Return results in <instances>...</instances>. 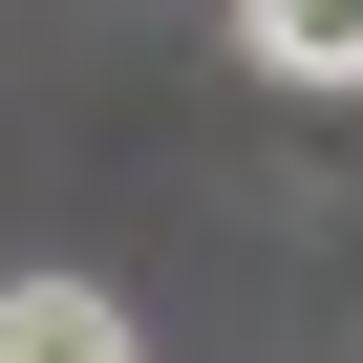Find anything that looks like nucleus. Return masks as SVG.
Returning <instances> with one entry per match:
<instances>
[{"instance_id": "nucleus-1", "label": "nucleus", "mask_w": 363, "mask_h": 363, "mask_svg": "<svg viewBox=\"0 0 363 363\" xmlns=\"http://www.w3.org/2000/svg\"><path fill=\"white\" fill-rule=\"evenodd\" d=\"M0 363H150L107 278H0Z\"/></svg>"}, {"instance_id": "nucleus-2", "label": "nucleus", "mask_w": 363, "mask_h": 363, "mask_svg": "<svg viewBox=\"0 0 363 363\" xmlns=\"http://www.w3.org/2000/svg\"><path fill=\"white\" fill-rule=\"evenodd\" d=\"M257 86H363V0H235Z\"/></svg>"}]
</instances>
